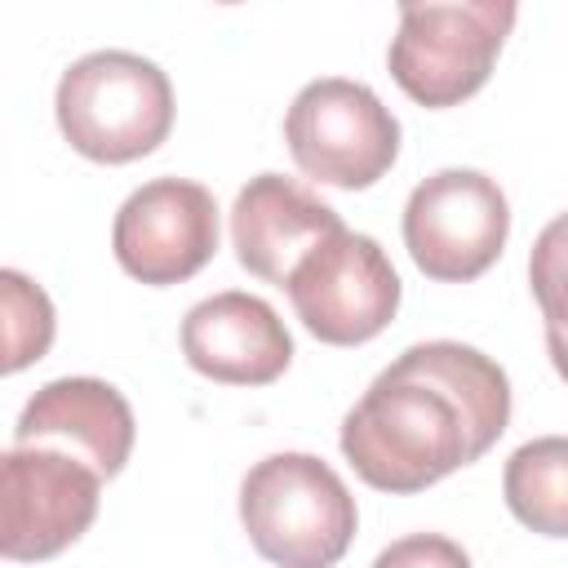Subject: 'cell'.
Instances as JSON below:
<instances>
[{
	"label": "cell",
	"instance_id": "cell-4",
	"mask_svg": "<svg viewBox=\"0 0 568 568\" xmlns=\"http://www.w3.org/2000/svg\"><path fill=\"white\" fill-rule=\"evenodd\" d=\"M515 18L519 9L510 0L399 4V31L390 36L386 67L413 102L457 106L493 75V62Z\"/></svg>",
	"mask_w": 568,
	"mask_h": 568
},
{
	"label": "cell",
	"instance_id": "cell-3",
	"mask_svg": "<svg viewBox=\"0 0 568 568\" xmlns=\"http://www.w3.org/2000/svg\"><path fill=\"white\" fill-rule=\"evenodd\" d=\"M62 138L98 164H129L151 155L173 129L169 75L129 49H98L75 58L53 93Z\"/></svg>",
	"mask_w": 568,
	"mask_h": 568
},
{
	"label": "cell",
	"instance_id": "cell-9",
	"mask_svg": "<svg viewBox=\"0 0 568 568\" xmlns=\"http://www.w3.org/2000/svg\"><path fill=\"white\" fill-rule=\"evenodd\" d=\"M115 262L142 284H182L217 253L213 191L186 178L142 182L111 226Z\"/></svg>",
	"mask_w": 568,
	"mask_h": 568
},
{
	"label": "cell",
	"instance_id": "cell-8",
	"mask_svg": "<svg viewBox=\"0 0 568 568\" xmlns=\"http://www.w3.org/2000/svg\"><path fill=\"white\" fill-rule=\"evenodd\" d=\"M102 475L62 448H9L0 457V555L36 564L80 541L98 515Z\"/></svg>",
	"mask_w": 568,
	"mask_h": 568
},
{
	"label": "cell",
	"instance_id": "cell-1",
	"mask_svg": "<svg viewBox=\"0 0 568 568\" xmlns=\"http://www.w3.org/2000/svg\"><path fill=\"white\" fill-rule=\"evenodd\" d=\"M342 453L368 488L422 493L488 453L470 413L408 355L390 359L342 417Z\"/></svg>",
	"mask_w": 568,
	"mask_h": 568
},
{
	"label": "cell",
	"instance_id": "cell-14",
	"mask_svg": "<svg viewBox=\"0 0 568 568\" xmlns=\"http://www.w3.org/2000/svg\"><path fill=\"white\" fill-rule=\"evenodd\" d=\"M0 297H4V373L27 368L40 359L53 342V302L40 284H31L22 271H0Z\"/></svg>",
	"mask_w": 568,
	"mask_h": 568
},
{
	"label": "cell",
	"instance_id": "cell-7",
	"mask_svg": "<svg viewBox=\"0 0 568 568\" xmlns=\"http://www.w3.org/2000/svg\"><path fill=\"white\" fill-rule=\"evenodd\" d=\"M288 302L311 337L328 346L373 342L399 311V275L364 231H337L288 275Z\"/></svg>",
	"mask_w": 568,
	"mask_h": 568
},
{
	"label": "cell",
	"instance_id": "cell-17",
	"mask_svg": "<svg viewBox=\"0 0 568 568\" xmlns=\"http://www.w3.org/2000/svg\"><path fill=\"white\" fill-rule=\"evenodd\" d=\"M546 351H550L555 373L568 382V333H564V328H546Z\"/></svg>",
	"mask_w": 568,
	"mask_h": 568
},
{
	"label": "cell",
	"instance_id": "cell-15",
	"mask_svg": "<svg viewBox=\"0 0 568 568\" xmlns=\"http://www.w3.org/2000/svg\"><path fill=\"white\" fill-rule=\"evenodd\" d=\"M528 284L546 315V328L568 333V213L541 226L528 253Z\"/></svg>",
	"mask_w": 568,
	"mask_h": 568
},
{
	"label": "cell",
	"instance_id": "cell-16",
	"mask_svg": "<svg viewBox=\"0 0 568 568\" xmlns=\"http://www.w3.org/2000/svg\"><path fill=\"white\" fill-rule=\"evenodd\" d=\"M373 568H470V555L439 532H408L399 541H390Z\"/></svg>",
	"mask_w": 568,
	"mask_h": 568
},
{
	"label": "cell",
	"instance_id": "cell-6",
	"mask_svg": "<svg viewBox=\"0 0 568 568\" xmlns=\"http://www.w3.org/2000/svg\"><path fill=\"white\" fill-rule=\"evenodd\" d=\"M510 235V204L479 169H439L404 204V244L422 275L466 284L484 275Z\"/></svg>",
	"mask_w": 568,
	"mask_h": 568
},
{
	"label": "cell",
	"instance_id": "cell-5",
	"mask_svg": "<svg viewBox=\"0 0 568 568\" xmlns=\"http://www.w3.org/2000/svg\"><path fill=\"white\" fill-rule=\"evenodd\" d=\"M284 142L306 178L342 191H364L395 164L399 120L368 84L324 75L293 98L284 115Z\"/></svg>",
	"mask_w": 568,
	"mask_h": 568
},
{
	"label": "cell",
	"instance_id": "cell-12",
	"mask_svg": "<svg viewBox=\"0 0 568 568\" xmlns=\"http://www.w3.org/2000/svg\"><path fill=\"white\" fill-rule=\"evenodd\" d=\"M342 231L333 204H324L311 186L284 173H257L231 204V244L248 275L266 284H288L297 262Z\"/></svg>",
	"mask_w": 568,
	"mask_h": 568
},
{
	"label": "cell",
	"instance_id": "cell-13",
	"mask_svg": "<svg viewBox=\"0 0 568 568\" xmlns=\"http://www.w3.org/2000/svg\"><path fill=\"white\" fill-rule=\"evenodd\" d=\"M501 493L524 528L541 537H568V435L519 444L506 462Z\"/></svg>",
	"mask_w": 568,
	"mask_h": 568
},
{
	"label": "cell",
	"instance_id": "cell-11",
	"mask_svg": "<svg viewBox=\"0 0 568 568\" xmlns=\"http://www.w3.org/2000/svg\"><path fill=\"white\" fill-rule=\"evenodd\" d=\"M133 435H138V426H133L129 399L102 377H58V382L40 386L13 426L18 448H53L58 444L62 453L93 466L102 479L124 470V462L133 453Z\"/></svg>",
	"mask_w": 568,
	"mask_h": 568
},
{
	"label": "cell",
	"instance_id": "cell-10",
	"mask_svg": "<svg viewBox=\"0 0 568 568\" xmlns=\"http://www.w3.org/2000/svg\"><path fill=\"white\" fill-rule=\"evenodd\" d=\"M182 355L209 382L266 386L293 364V337L271 302L226 288L186 311Z\"/></svg>",
	"mask_w": 568,
	"mask_h": 568
},
{
	"label": "cell",
	"instance_id": "cell-2",
	"mask_svg": "<svg viewBox=\"0 0 568 568\" xmlns=\"http://www.w3.org/2000/svg\"><path fill=\"white\" fill-rule=\"evenodd\" d=\"M240 524L275 568H333L355 541V497L315 453H271L240 484Z\"/></svg>",
	"mask_w": 568,
	"mask_h": 568
}]
</instances>
